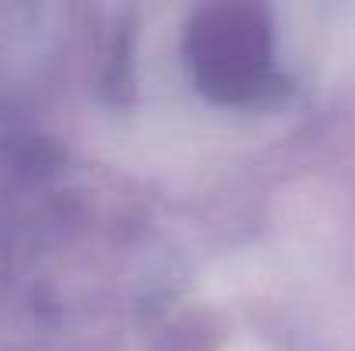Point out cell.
<instances>
[{"label":"cell","instance_id":"6da1fadb","mask_svg":"<svg viewBox=\"0 0 355 351\" xmlns=\"http://www.w3.org/2000/svg\"><path fill=\"white\" fill-rule=\"evenodd\" d=\"M245 351H259V348H255V345H245Z\"/></svg>","mask_w":355,"mask_h":351}]
</instances>
